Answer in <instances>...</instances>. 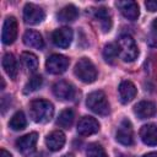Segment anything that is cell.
<instances>
[{
	"label": "cell",
	"mask_w": 157,
	"mask_h": 157,
	"mask_svg": "<svg viewBox=\"0 0 157 157\" xmlns=\"http://www.w3.org/2000/svg\"><path fill=\"white\" fill-rule=\"evenodd\" d=\"M29 114L36 123H47L54 115V105L45 99H34L29 103Z\"/></svg>",
	"instance_id": "cell-1"
},
{
	"label": "cell",
	"mask_w": 157,
	"mask_h": 157,
	"mask_svg": "<svg viewBox=\"0 0 157 157\" xmlns=\"http://www.w3.org/2000/svg\"><path fill=\"white\" fill-rule=\"evenodd\" d=\"M118 53H119V56L126 61V63H130V61H134L137 55H139V49H137V45L134 40V38L129 34H124L119 38L118 40Z\"/></svg>",
	"instance_id": "cell-2"
},
{
	"label": "cell",
	"mask_w": 157,
	"mask_h": 157,
	"mask_svg": "<svg viewBox=\"0 0 157 157\" xmlns=\"http://www.w3.org/2000/svg\"><path fill=\"white\" fill-rule=\"evenodd\" d=\"M87 107L98 115H107L109 113V103L107 101V96L103 91H93L87 96L86 99Z\"/></svg>",
	"instance_id": "cell-3"
},
{
	"label": "cell",
	"mask_w": 157,
	"mask_h": 157,
	"mask_svg": "<svg viewBox=\"0 0 157 157\" xmlns=\"http://www.w3.org/2000/svg\"><path fill=\"white\" fill-rule=\"evenodd\" d=\"M75 75L85 83H92L97 78V70L88 58H81L75 65Z\"/></svg>",
	"instance_id": "cell-4"
},
{
	"label": "cell",
	"mask_w": 157,
	"mask_h": 157,
	"mask_svg": "<svg viewBox=\"0 0 157 157\" xmlns=\"http://www.w3.org/2000/svg\"><path fill=\"white\" fill-rule=\"evenodd\" d=\"M69 59L61 54H52L45 61V69L49 74L60 75L66 71L69 66Z\"/></svg>",
	"instance_id": "cell-5"
},
{
	"label": "cell",
	"mask_w": 157,
	"mask_h": 157,
	"mask_svg": "<svg viewBox=\"0 0 157 157\" xmlns=\"http://www.w3.org/2000/svg\"><path fill=\"white\" fill-rule=\"evenodd\" d=\"M115 139L119 144L124 146H131L134 144V131H132V125L129 119H124L115 134Z\"/></svg>",
	"instance_id": "cell-6"
},
{
	"label": "cell",
	"mask_w": 157,
	"mask_h": 157,
	"mask_svg": "<svg viewBox=\"0 0 157 157\" xmlns=\"http://www.w3.org/2000/svg\"><path fill=\"white\" fill-rule=\"evenodd\" d=\"M45 17V13L44 11L34 5V4H26L25 7H23V20L27 25H38L40 23Z\"/></svg>",
	"instance_id": "cell-7"
},
{
	"label": "cell",
	"mask_w": 157,
	"mask_h": 157,
	"mask_svg": "<svg viewBox=\"0 0 157 157\" xmlns=\"http://www.w3.org/2000/svg\"><path fill=\"white\" fill-rule=\"evenodd\" d=\"M17 37V21L13 16H9L4 21L2 32H1V40L4 44L9 45L15 42Z\"/></svg>",
	"instance_id": "cell-8"
},
{
	"label": "cell",
	"mask_w": 157,
	"mask_h": 157,
	"mask_svg": "<svg viewBox=\"0 0 157 157\" xmlns=\"http://www.w3.org/2000/svg\"><path fill=\"white\" fill-rule=\"evenodd\" d=\"M53 93L60 101H69L75 97V88L71 83L60 80L53 85Z\"/></svg>",
	"instance_id": "cell-9"
},
{
	"label": "cell",
	"mask_w": 157,
	"mask_h": 157,
	"mask_svg": "<svg viewBox=\"0 0 157 157\" xmlns=\"http://www.w3.org/2000/svg\"><path fill=\"white\" fill-rule=\"evenodd\" d=\"M38 141V134L37 132H29L25 136H21L16 141V147L22 155H29L34 151L36 144Z\"/></svg>",
	"instance_id": "cell-10"
},
{
	"label": "cell",
	"mask_w": 157,
	"mask_h": 157,
	"mask_svg": "<svg viewBox=\"0 0 157 157\" xmlns=\"http://www.w3.org/2000/svg\"><path fill=\"white\" fill-rule=\"evenodd\" d=\"M72 37H74V33H72V29L71 28H69V27H61V28H58V29H55L53 32L52 40L59 48H67L71 44Z\"/></svg>",
	"instance_id": "cell-11"
},
{
	"label": "cell",
	"mask_w": 157,
	"mask_h": 157,
	"mask_svg": "<svg viewBox=\"0 0 157 157\" xmlns=\"http://www.w3.org/2000/svg\"><path fill=\"white\" fill-rule=\"evenodd\" d=\"M99 123L92 117H82L77 123V132L82 136H88L98 132Z\"/></svg>",
	"instance_id": "cell-12"
},
{
	"label": "cell",
	"mask_w": 157,
	"mask_h": 157,
	"mask_svg": "<svg viewBox=\"0 0 157 157\" xmlns=\"http://www.w3.org/2000/svg\"><path fill=\"white\" fill-rule=\"evenodd\" d=\"M117 6L118 9L120 10L121 15L130 20V21H135L137 20L139 15H140V11H139V5L135 2V1H118L117 2Z\"/></svg>",
	"instance_id": "cell-13"
},
{
	"label": "cell",
	"mask_w": 157,
	"mask_h": 157,
	"mask_svg": "<svg viewBox=\"0 0 157 157\" xmlns=\"http://www.w3.org/2000/svg\"><path fill=\"white\" fill-rule=\"evenodd\" d=\"M45 144H47V147L53 152L61 150L63 146L65 145V135H64V132L60 131V130L52 131L45 137Z\"/></svg>",
	"instance_id": "cell-14"
},
{
	"label": "cell",
	"mask_w": 157,
	"mask_h": 157,
	"mask_svg": "<svg viewBox=\"0 0 157 157\" xmlns=\"http://www.w3.org/2000/svg\"><path fill=\"white\" fill-rule=\"evenodd\" d=\"M140 137L145 145H157V126L155 124H146L140 129Z\"/></svg>",
	"instance_id": "cell-15"
},
{
	"label": "cell",
	"mask_w": 157,
	"mask_h": 157,
	"mask_svg": "<svg viewBox=\"0 0 157 157\" xmlns=\"http://www.w3.org/2000/svg\"><path fill=\"white\" fill-rule=\"evenodd\" d=\"M136 96V87L131 81H123L119 85V97L121 103H129Z\"/></svg>",
	"instance_id": "cell-16"
},
{
	"label": "cell",
	"mask_w": 157,
	"mask_h": 157,
	"mask_svg": "<svg viewBox=\"0 0 157 157\" xmlns=\"http://www.w3.org/2000/svg\"><path fill=\"white\" fill-rule=\"evenodd\" d=\"M134 112H135V114L140 119H146V118H150V117L155 115V113H156V105H155L153 102L141 101V102H139L134 107Z\"/></svg>",
	"instance_id": "cell-17"
},
{
	"label": "cell",
	"mask_w": 157,
	"mask_h": 157,
	"mask_svg": "<svg viewBox=\"0 0 157 157\" xmlns=\"http://www.w3.org/2000/svg\"><path fill=\"white\" fill-rule=\"evenodd\" d=\"M23 43L27 47L31 48H36V49H42L44 47V40L42 38V36L37 32V31H27L23 34Z\"/></svg>",
	"instance_id": "cell-18"
},
{
	"label": "cell",
	"mask_w": 157,
	"mask_h": 157,
	"mask_svg": "<svg viewBox=\"0 0 157 157\" xmlns=\"http://www.w3.org/2000/svg\"><path fill=\"white\" fill-rule=\"evenodd\" d=\"M2 67L5 70V72L10 76V78L15 80L17 77V72H18V69H17V63H16V59L12 54L7 53L2 56Z\"/></svg>",
	"instance_id": "cell-19"
},
{
	"label": "cell",
	"mask_w": 157,
	"mask_h": 157,
	"mask_svg": "<svg viewBox=\"0 0 157 157\" xmlns=\"http://www.w3.org/2000/svg\"><path fill=\"white\" fill-rule=\"evenodd\" d=\"M94 16L99 21V25H101V28L103 29V32H109L112 28V17H110L108 9H105V7L97 9L94 12Z\"/></svg>",
	"instance_id": "cell-20"
},
{
	"label": "cell",
	"mask_w": 157,
	"mask_h": 157,
	"mask_svg": "<svg viewBox=\"0 0 157 157\" xmlns=\"http://www.w3.org/2000/svg\"><path fill=\"white\" fill-rule=\"evenodd\" d=\"M78 16V11L74 5H66L64 6L56 15L58 20L61 22H72L77 18Z\"/></svg>",
	"instance_id": "cell-21"
},
{
	"label": "cell",
	"mask_w": 157,
	"mask_h": 157,
	"mask_svg": "<svg viewBox=\"0 0 157 157\" xmlns=\"http://www.w3.org/2000/svg\"><path fill=\"white\" fill-rule=\"evenodd\" d=\"M74 118H75V113L72 109L67 108L65 110H63L59 117H58V120H56V124L60 126V128H64V129H69L72 123H74Z\"/></svg>",
	"instance_id": "cell-22"
},
{
	"label": "cell",
	"mask_w": 157,
	"mask_h": 157,
	"mask_svg": "<svg viewBox=\"0 0 157 157\" xmlns=\"http://www.w3.org/2000/svg\"><path fill=\"white\" fill-rule=\"evenodd\" d=\"M27 125V120H26V117H25V113L22 110H18L16 112L12 118L10 119V123H9V126L15 130V131H18V130H23Z\"/></svg>",
	"instance_id": "cell-23"
},
{
	"label": "cell",
	"mask_w": 157,
	"mask_h": 157,
	"mask_svg": "<svg viewBox=\"0 0 157 157\" xmlns=\"http://www.w3.org/2000/svg\"><path fill=\"white\" fill-rule=\"evenodd\" d=\"M119 53H118V45L114 43H109L107 45H104L103 48V58L108 64H114L115 59L118 58Z\"/></svg>",
	"instance_id": "cell-24"
},
{
	"label": "cell",
	"mask_w": 157,
	"mask_h": 157,
	"mask_svg": "<svg viewBox=\"0 0 157 157\" xmlns=\"http://www.w3.org/2000/svg\"><path fill=\"white\" fill-rule=\"evenodd\" d=\"M21 60L23 65L29 70V71H36L38 69V59L33 53L29 52H23L21 54Z\"/></svg>",
	"instance_id": "cell-25"
},
{
	"label": "cell",
	"mask_w": 157,
	"mask_h": 157,
	"mask_svg": "<svg viewBox=\"0 0 157 157\" xmlns=\"http://www.w3.org/2000/svg\"><path fill=\"white\" fill-rule=\"evenodd\" d=\"M42 83H43L42 76H40V75H34V76H32V77L29 78V81L26 83L23 92H25V93L34 92V91H37V90L42 86Z\"/></svg>",
	"instance_id": "cell-26"
},
{
	"label": "cell",
	"mask_w": 157,
	"mask_h": 157,
	"mask_svg": "<svg viewBox=\"0 0 157 157\" xmlns=\"http://www.w3.org/2000/svg\"><path fill=\"white\" fill-rule=\"evenodd\" d=\"M87 157H108L104 148L99 144H90L86 150Z\"/></svg>",
	"instance_id": "cell-27"
},
{
	"label": "cell",
	"mask_w": 157,
	"mask_h": 157,
	"mask_svg": "<svg viewBox=\"0 0 157 157\" xmlns=\"http://www.w3.org/2000/svg\"><path fill=\"white\" fill-rule=\"evenodd\" d=\"M145 6L148 11L155 12V11H157V0H148L145 2Z\"/></svg>",
	"instance_id": "cell-28"
},
{
	"label": "cell",
	"mask_w": 157,
	"mask_h": 157,
	"mask_svg": "<svg viewBox=\"0 0 157 157\" xmlns=\"http://www.w3.org/2000/svg\"><path fill=\"white\" fill-rule=\"evenodd\" d=\"M0 157H12V155H11L9 151L1 148V151H0Z\"/></svg>",
	"instance_id": "cell-29"
},
{
	"label": "cell",
	"mask_w": 157,
	"mask_h": 157,
	"mask_svg": "<svg viewBox=\"0 0 157 157\" xmlns=\"http://www.w3.org/2000/svg\"><path fill=\"white\" fill-rule=\"evenodd\" d=\"M151 26H152L153 32L157 34V18H155V20H153V22H152V25H151Z\"/></svg>",
	"instance_id": "cell-30"
},
{
	"label": "cell",
	"mask_w": 157,
	"mask_h": 157,
	"mask_svg": "<svg viewBox=\"0 0 157 157\" xmlns=\"http://www.w3.org/2000/svg\"><path fill=\"white\" fill-rule=\"evenodd\" d=\"M144 157H157V152H150V153H146Z\"/></svg>",
	"instance_id": "cell-31"
},
{
	"label": "cell",
	"mask_w": 157,
	"mask_h": 157,
	"mask_svg": "<svg viewBox=\"0 0 157 157\" xmlns=\"http://www.w3.org/2000/svg\"><path fill=\"white\" fill-rule=\"evenodd\" d=\"M61 157H74L71 153H67V155H64V156H61Z\"/></svg>",
	"instance_id": "cell-32"
}]
</instances>
